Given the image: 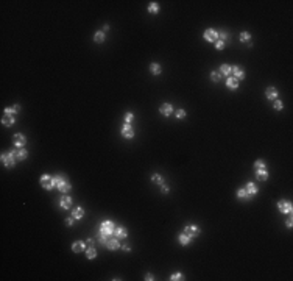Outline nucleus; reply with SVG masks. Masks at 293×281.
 Here are the masks:
<instances>
[{"label":"nucleus","instance_id":"obj_1","mask_svg":"<svg viewBox=\"0 0 293 281\" xmlns=\"http://www.w3.org/2000/svg\"><path fill=\"white\" fill-rule=\"evenodd\" d=\"M16 161H17V158H16V152H8V153H3L2 155V164L3 166H6V167H14L16 166Z\"/></svg>","mask_w":293,"mask_h":281},{"label":"nucleus","instance_id":"obj_2","mask_svg":"<svg viewBox=\"0 0 293 281\" xmlns=\"http://www.w3.org/2000/svg\"><path fill=\"white\" fill-rule=\"evenodd\" d=\"M114 230H116V225L111 222V220H105L101 225H100V234H105V236H111L114 234Z\"/></svg>","mask_w":293,"mask_h":281},{"label":"nucleus","instance_id":"obj_3","mask_svg":"<svg viewBox=\"0 0 293 281\" xmlns=\"http://www.w3.org/2000/svg\"><path fill=\"white\" fill-rule=\"evenodd\" d=\"M184 233L193 239V238H198V236H200L201 230H200V227H197V225H187V227H184Z\"/></svg>","mask_w":293,"mask_h":281},{"label":"nucleus","instance_id":"obj_4","mask_svg":"<svg viewBox=\"0 0 293 281\" xmlns=\"http://www.w3.org/2000/svg\"><path fill=\"white\" fill-rule=\"evenodd\" d=\"M278 208H279V211H281L282 214H292V211H293L292 203L289 200H281L278 203Z\"/></svg>","mask_w":293,"mask_h":281},{"label":"nucleus","instance_id":"obj_5","mask_svg":"<svg viewBox=\"0 0 293 281\" xmlns=\"http://www.w3.org/2000/svg\"><path fill=\"white\" fill-rule=\"evenodd\" d=\"M13 144H14L17 149H22V147L27 144V138H25L22 133H16V134L13 136Z\"/></svg>","mask_w":293,"mask_h":281},{"label":"nucleus","instance_id":"obj_6","mask_svg":"<svg viewBox=\"0 0 293 281\" xmlns=\"http://www.w3.org/2000/svg\"><path fill=\"white\" fill-rule=\"evenodd\" d=\"M41 186L44 188V189H47V191H50L52 188H55V184H53V177H50V175H42L41 177Z\"/></svg>","mask_w":293,"mask_h":281},{"label":"nucleus","instance_id":"obj_7","mask_svg":"<svg viewBox=\"0 0 293 281\" xmlns=\"http://www.w3.org/2000/svg\"><path fill=\"white\" fill-rule=\"evenodd\" d=\"M134 128L131 126V123H123L122 125V136L123 138H126V139H131V138H134Z\"/></svg>","mask_w":293,"mask_h":281},{"label":"nucleus","instance_id":"obj_8","mask_svg":"<svg viewBox=\"0 0 293 281\" xmlns=\"http://www.w3.org/2000/svg\"><path fill=\"white\" fill-rule=\"evenodd\" d=\"M203 36H204V39L208 42H217L218 41V31H215L214 28H208Z\"/></svg>","mask_w":293,"mask_h":281},{"label":"nucleus","instance_id":"obj_9","mask_svg":"<svg viewBox=\"0 0 293 281\" xmlns=\"http://www.w3.org/2000/svg\"><path fill=\"white\" fill-rule=\"evenodd\" d=\"M231 74H234V77L237 78V80L240 81V80H243L245 78V70L240 67V66H231Z\"/></svg>","mask_w":293,"mask_h":281},{"label":"nucleus","instance_id":"obj_10","mask_svg":"<svg viewBox=\"0 0 293 281\" xmlns=\"http://www.w3.org/2000/svg\"><path fill=\"white\" fill-rule=\"evenodd\" d=\"M278 95H279V92H278V89H276L274 86H268V87L265 89V97H267L268 100H276Z\"/></svg>","mask_w":293,"mask_h":281},{"label":"nucleus","instance_id":"obj_11","mask_svg":"<svg viewBox=\"0 0 293 281\" xmlns=\"http://www.w3.org/2000/svg\"><path fill=\"white\" fill-rule=\"evenodd\" d=\"M72 203H73V201H72V197H69L67 194H64L62 199L59 200V206H61L62 209H70V208H72Z\"/></svg>","mask_w":293,"mask_h":281},{"label":"nucleus","instance_id":"obj_12","mask_svg":"<svg viewBox=\"0 0 293 281\" xmlns=\"http://www.w3.org/2000/svg\"><path fill=\"white\" fill-rule=\"evenodd\" d=\"M159 113H161L164 117H170L171 113H173V106H171V103H164V105L159 108Z\"/></svg>","mask_w":293,"mask_h":281},{"label":"nucleus","instance_id":"obj_13","mask_svg":"<svg viewBox=\"0 0 293 281\" xmlns=\"http://www.w3.org/2000/svg\"><path fill=\"white\" fill-rule=\"evenodd\" d=\"M114 234H116V238L120 241V239H125L126 236H128V230H126L125 227H116V230H114Z\"/></svg>","mask_w":293,"mask_h":281},{"label":"nucleus","instance_id":"obj_14","mask_svg":"<svg viewBox=\"0 0 293 281\" xmlns=\"http://www.w3.org/2000/svg\"><path fill=\"white\" fill-rule=\"evenodd\" d=\"M84 250H86V244H84L83 241H77V242L72 244V251H73V253H81Z\"/></svg>","mask_w":293,"mask_h":281},{"label":"nucleus","instance_id":"obj_15","mask_svg":"<svg viewBox=\"0 0 293 281\" xmlns=\"http://www.w3.org/2000/svg\"><path fill=\"white\" fill-rule=\"evenodd\" d=\"M72 217H73L75 220L83 219V217H84V209L81 208V206H75V208H73V211H72Z\"/></svg>","mask_w":293,"mask_h":281},{"label":"nucleus","instance_id":"obj_16","mask_svg":"<svg viewBox=\"0 0 293 281\" xmlns=\"http://www.w3.org/2000/svg\"><path fill=\"white\" fill-rule=\"evenodd\" d=\"M245 191L251 195V197H254L257 192H259V189H257V186H256V183H252V181H250V183H247V186H245Z\"/></svg>","mask_w":293,"mask_h":281},{"label":"nucleus","instance_id":"obj_17","mask_svg":"<svg viewBox=\"0 0 293 281\" xmlns=\"http://www.w3.org/2000/svg\"><path fill=\"white\" fill-rule=\"evenodd\" d=\"M19 111H20V105H14V106L5 108V114H6V116H16Z\"/></svg>","mask_w":293,"mask_h":281},{"label":"nucleus","instance_id":"obj_18","mask_svg":"<svg viewBox=\"0 0 293 281\" xmlns=\"http://www.w3.org/2000/svg\"><path fill=\"white\" fill-rule=\"evenodd\" d=\"M106 247H108L109 250H117V248H120V244H119V239H117V238L108 239V242H106Z\"/></svg>","mask_w":293,"mask_h":281},{"label":"nucleus","instance_id":"obj_19","mask_svg":"<svg viewBox=\"0 0 293 281\" xmlns=\"http://www.w3.org/2000/svg\"><path fill=\"white\" fill-rule=\"evenodd\" d=\"M226 86H228L229 89H232V91H236V89L239 87V80H237L236 77H229V78L226 80Z\"/></svg>","mask_w":293,"mask_h":281},{"label":"nucleus","instance_id":"obj_20","mask_svg":"<svg viewBox=\"0 0 293 281\" xmlns=\"http://www.w3.org/2000/svg\"><path fill=\"white\" fill-rule=\"evenodd\" d=\"M150 72H151L153 75H161V72H162L161 64H159V63H151V64H150Z\"/></svg>","mask_w":293,"mask_h":281},{"label":"nucleus","instance_id":"obj_21","mask_svg":"<svg viewBox=\"0 0 293 281\" xmlns=\"http://www.w3.org/2000/svg\"><path fill=\"white\" fill-rule=\"evenodd\" d=\"M256 178L260 180V181H265V180L268 178V172H267V169H257V170H256Z\"/></svg>","mask_w":293,"mask_h":281},{"label":"nucleus","instance_id":"obj_22","mask_svg":"<svg viewBox=\"0 0 293 281\" xmlns=\"http://www.w3.org/2000/svg\"><path fill=\"white\" fill-rule=\"evenodd\" d=\"M14 122H16V117L14 116H3L2 117V125H5V126H11V125H14Z\"/></svg>","mask_w":293,"mask_h":281},{"label":"nucleus","instance_id":"obj_23","mask_svg":"<svg viewBox=\"0 0 293 281\" xmlns=\"http://www.w3.org/2000/svg\"><path fill=\"white\" fill-rule=\"evenodd\" d=\"M58 189H59V191H61L62 194H67V192H69V191L72 189V184H70V183H69V181L66 180L64 183H61V184L58 186Z\"/></svg>","mask_w":293,"mask_h":281},{"label":"nucleus","instance_id":"obj_24","mask_svg":"<svg viewBox=\"0 0 293 281\" xmlns=\"http://www.w3.org/2000/svg\"><path fill=\"white\" fill-rule=\"evenodd\" d=\"M237 197H239L240 200H250V199H251V195L245 191V188H240V189L237 191Z\"/></svg>","mask_w":293,"mask_h":281},{"label":"nucleus","instance_id":"obj_25","mask_svg":"<svg viewBox=\"0 0 293 281\" xmlns=\"http://www.w3.org/2000/svg\"><path fill=\"white\" fill-rule=\"evenodd\" d=\"M178 241H179V244H181V245H189V244H190V241H192V238H190V236H187L186 233H181V234H179V238H178Z\"/></svg>","mask_w":293,"mask_h":281},{"label":"nucleus","instance_id":"obj_26","mask_svg":"<svg viewBox=\"0 0 293 281\" xmlns=\"http://www.w3.org/2000/svg\"><path fill=\"white\" fill-rule=\"evenodd\" d=\"M27 156H28V152L22 147V149H19L17 152H16V158H17V161H22V160H27Z\"/></svg>","mask_w":293,"mask_h":281},{"label":"nucleus","instance_id":"obj_27","mask_svg":"<svg viewBox=\"0 0 293 281\" xmlns=\"http://www.w3.org/2000/svg\"><path fill=\"white\" fill-rule=\"evenodd\" d=\"M86 258L87 259H94V258H97V250L90 245L89 248H86Z\"/></svg>","mask_w":293,"mask_h":281},{"label":"nucleus","instance_id":"obj_28","mask_svg":"<svg viewBox=\"0 0 293 281\" xmlns=\"http://www.w3.org/2000/svg\"><path fill=\"white\" fill-rule=\"evenodd\" d=\"M218 72L223 74V75H226V77H229V75H231V66H229V64H221Z\"/></svg>","mask_w":293,"mask_h":281},{"label":"nucleus","instance_id":"obj_29","mask_svg":"<svg viewBox=\"0 0 293 281\" xmlns=\"http://www.w3.org/2000/svg\"><path fill=\"white\" fill-rule=\"evenodd\" d=\"M151 181H153L155 184H164V178H162V175H159V173H153V175H151Z\"/></svg>","mask_w":293,"mask_h":281},{"label":"nucleus","instance_id":"obj_30","mask_svg":"<svg viewBox=\"0 0 293 281\" xmlns=\"http://www.w3.org/2000/svg\"><path fill=\"white\" fill-rule=\"evenodd\" d=\"M66 181V177L64 175H55L53 177V184H55V188H58L61 183H64Z\"/></svg>","mask_w":293,"mask_h":281},{"label":"nucleus","instance_id":"obj_31","mask_svg":"<svg viewBox=\"0 0 293 281\" xmlns=\"http://www.w3.org/2000/svg\"><path fill=\"white\" fill-rule=\"evenodd\" d=\"M148 13H151V14H156V13H159V3H156V2H151V3H150V6H148Z\"/></svg>","mask_w":293,"mask_h":281},{"label":"nucleus","instance_id":"obj_32","mask_svg":"<svg viewBox=\"0 0 293 281\" xmlns=\"http://www.w3.org/2000/svg\"><path fill=\"white\" fill-rule=\"evenodd\" d=\"M94 41L98 42V44H101V42L105 41V33H103V31H97V33L94 35Z\"/></svg>","mask_w":293,"mask_h":281},{"label":"nucleus","instance_id":"obj_33","mask_svg":"<svg viewBox=\"0 0 293 281\" xmlns=\"http://www.w3.org/2000/svg\"><path fill=\"white\" fill-rule=\"evenodd\" d=\"M250 39H251V35L248 31H242L240 33V41L242 42H250Z\"/></svg>","mask_w":293,"mask_h":281},{"label":"nucleus","instance_id":"obj_34","mask_svg":"<svg viewBox=\"0 0 293 281\" xmlns=\"http://www.w3.org/2000/svg\"><path fill=\"white\" fill-rule=\"evenodd\" d=\"M186 116H187V113H186L184 110H176V111H175V117H176V119H184Z\"/></svg>","mask_w":293,"mask_h":281},{"label":"nucleus","instance_id":"obj_35","mask_svg":"<svg viewBox=\"0 0 293 281\" xmlns=\"http://www.w3.org/2000/svg\"><path fill=\"white\" fill-rule=\"evenodd\" d=\"M184 278V275L181 273V272H176V273H171V277H170V281H179Z\"/></svg>","mask_w":293,"mask_h":281},{"label":"nucleus","instance_id":"obj_36","mask_svg":"<svg viewBox=\"0 0 293 281\" xmlns=\"http://www.w3.org/2000/svg\"><path fill=\"white\" fill-rule=\"evenodd\" d=\"M273 108H274L276 111H281V110L284 108V103H282L281 100H278V98H276V100H274V103H273Z\"/></svg>","mask_w":293,"mask_h":281},{"label":"nucleus","instance_id":"obj_37","mask_svg":"<svg viewBox=\"0 0 293 281\" xmlns=\"http://www.w3.org/2000/svg\"><path fill=\"white\" fill-rule=\"evenodd\" d=\"M210 78H212V81H220V78H221V74L220 72H217V70H214V72H210Z\"/></svg>","mask_w":293,"mask_h":281},{"label":"nucleus","instance_id":"obj_38","mask_svg":"<svg viewBox=\"0 0 293 281\" xmlns=\"http://www.w3.org/2000/svg\"><path fill=\"white\" fill-rule=\"evenodd\" d=\"M218 38H220V41L226 42V41L229 39V33H226V31H220V33H218Z\"/></svg>","mask_w":293,"mask_h":281},{"label":"nucleus","instance_id":"obj_39","mask_svg":"<svg viewBox=\"0 0 293 281\" xmlns=\"http://www.w3.org/2000/svg\"><path fill=\"white\" fill-rule=\"evenodd\" d=\"M254 167H256V170H257V169H265V161L257 160L254 162Z\"/></svg>","mask_w":293,"mask_h":281},{"label":"nucleus","instance_id":"obj_40","mask_svg":"<svg viewBox=\"0 0 293 281\" xmlns=\"http://www.w3.org/2000/svg\"><path fill=\"white\" fill-rule=\"evenodd\" d=\"M133 119H134V114L128 111V113L125 114V123H131V122H133Z\"/></svg>","mask_w":293,"mask_h":281},{"label":"nucleus","instance_id":"obj_41","mask_svg":"<svg viewBox=\"0 0 293 281\" xmlns=\"http://www.w3.org/2000/svg\"><path fill=\"white\" fill-rule=\"evenodd\" d=\"M225 45H226V42H223V41H217V42H215L217 50H223V48H225Z\"/></svg>","mask_w":293,"mask_h":281},{"label":"nucleus","instance_id":"obj_42","mask_svg":"<svg viewBox=\"0 0 293 281\" xmlns=\"http://www.w3.org/2000/svg\"><path fill=\"white\" fill-rule=\"evenodd\" d=\"M73 222H75V219H73V217H67V219H66V225H67V227H72V225H73Z\"/></svg>","mask_w":293,"mask_h":281},{"label":"nucleus","instance_id":"obj_43","mask_svg":"<svg viewBox=\"0 0 293 281\" xmlns=\"http://www.w3.org/2000/svg\"><path fill=\"white\" fill-rule=\"evenodd\" d=\"M161 192H162V194H168V186H167V184H162V188H161Z\"/></svg>","mask_w":293,"mask_h":281},{"label":"nucleus","instance_id":"obj_44","mask_svg":"<svg viewBox=\"0 0 293 281\" xmlns=\"http://www.w3.org/2000/svg\"><path fill=\"white\" fill-rule=\"evenodd\" d=\"M145 280H147V281H153V280H155V277H153L151 273H145Z\"/></svg>","mask_w":293,"mask_h":281},{"label":"nucleus","instance_id":"obj_45","mask_svg":"<svg viewBox=\"0 0 293 281\" xmlns=\"http://www.w3.org/2000/svg\"><path fill=\"white\" fill-rule=\"evenodd\" d=\"M285 225H287L289 228H292V225H293V220H292V217H289V219H287V222H285Z\"/></svg>","mask_w":293,"mask_h":281},{"label":"nucleus","instance_id":"obj_46","mask_svg":"<svg viewBox=\"0 0 293 281\" xmlns=\"http://www.w3.org/2000/svg\"><path fill=\"white\" fill-rule=\"evenodd\" d=\"M109 30H111L109 24H105V27H103V33H106V31H109Z\"/></svg>","mask_w":293,"mask_h":281},{"label":"nucleus","instance_id":"obj_47","mask_svg":"<svg viewBox=\"0 0 293 281\" xmlns=\"http://www.w3.org/2000/svg\"><path fill=\"white\" fill-rule=\"evenodd\" d=\"M123 250H125V251H129L131 248H129V245H123Z\"/></svg>","mask_w":293,"mask_h":281},{"label":"nucleus","instance_id":"obj_48","mask_svg":"<svg viewBox=\"0 0 293 281\" xmlns=\"http://www.w3.org/2000/svg\"><path fill=\"white\" fill-rule=\"evenodd\" d=\"M86 242H87L89 245H92V244H94V239H87V241H86Z\"/></svg>","mask_w":293,"mask_h":281}]
</instances>
